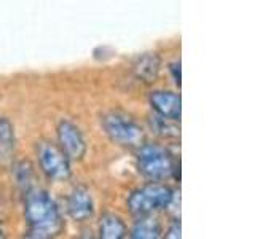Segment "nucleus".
<instances>
[{"label": "nucleus", "mask_w": 255, "mask_h": 239, "mask_svg": "<svg viewBox=\"0 0 255 239\" xmlns=\"http://www.w3.org/2000/svg\"><path fill=\"white\" fill-rule=\"evenodd\" d=\"M24 219L27 223V233L32 238H54L61 235L64 228L58 204L42 188L32 187L26 191Z\"/></svg>", "instance_id": "1"}, {"label": "nucleus", "mask_w": 255, "mask_h": 239, "mask_svg": "<svg viewBox=\"0 0 255 239\" xmlns=\"http://www.w3.org/2000/svg\"><path fill=\"white\" fill-rule=\"evenodd\" d=\"M107 137L125 148H139L145 140V132L135 120L122 110H110L101 118Z\"/></svg>", "instance_id": "2"}, {"label": "nucleus", "mask_w": 255, "mask_h": 239, "mask_svg": "<svg viewBox=\"0 0 255 239\" xmlns=\"http://www.w3.org/2000/svg\"><path fill=\"white\" fill-rule=\"evenodd\" d=\"M174 191L159 182H151L134 190L128 198V209L135 219L151 215L158 211H166L174 201Z\"/></svg>", "instance_id": "3"}, {"label": "nucleus", "mask_w": 255, "mask_h": 239, "mask_svg": "<svg viewBox=\"0 0 255 239\" xmlns=\"http://www.w3.org/2000/svg\"><path fill=\"white\" fill-rule=\"evenodd\" d=\"M139 172L150 182H163L175 172V161L164 147L156 143H142L135 156Z\"/></svg>", "instance_id": "4"}, {"label": "nucleus", "mask_w": 255, "mask_h": 239, "mask_svg": "<svg viewBox=\"0 0 255 239\" xmlns=\"http://www.w3.org/2000/svg\"><path fill=\"white\" fill-rule=\"evenodd\" d=\"M37 161L42 172L50 180L66 182L70 179V159L56 143L50 140H40L37 143Z\"/></svg>", "instance_id": "5"}, {"label": "nucleus", "mask_w": 255, "mask_h": 239, "mask_svg": "<svg viewBox=\"0 0 255 239\" xmlns=\"http://www.w3.org/2000/svg\"><path fill=\"white\" fill-rule=\"evenodd\" d=\"M56 132H58L59 147L67 155L69 159L78 161V159H82L85 156L86 140L83 132L80 131V127L77 124L69 121V120H61L58 127H56Z\"/></svg>", "instance_id": "6"}, {"label": "nucleus", "mask_w": 255, "mask_h": 239, "mask_svg": "<svg viewBox=\"0 0 255 239\" xmlns=\"http://www.w3.org/2000/svg\"><path fill=\"white\" fill-rule=\"evenodd\" d=\"M148 99H150V106L156 115L172 120V121H180V114H182L180 94L166 90H156L150 93Z\"/></svg>", "instance_id": "7"}, {"label": "nucleus", "mask_w": 255, "mask_h": 239, "mask_svg": "<svg viewBox=\"0 0 255 239\" xmlns=\"http://www.w3.org/2000/svg\"><path fill=\"white\" fill-rule=\"evenodd\" d=\"M67 212L75 222H86L94 215V201L91 191L78 185L70 191L67 198Z\"/></svg>", "instance_id": "8"}, {"label": "nucleus", "mask_w": 255, "mask_h": 239, "mask_svg": "<svg viewBox=\"0 0 255 239\" xmlns=\"http://www.w3.org/2000/svg\"><path fill=\"white\" fill-rule=\"evenodd\" d=\"M159 67H161V61H159V56L156 53H145L139 56L134 62L135 77L145 83L156 82L159 75Z\"/></svg>", "instance_id": "9"}, {"label": "nucleus", "mask_w": 255, "mask_h": 239, "mask_svg": "<svg viewBox=\"0 0 255 239\" xmlns=\"http://www.w3.org/2000/svg\"><path fill=\"white\" fill-rule=\"evenodd\" d=\"M16 150L14 127L8 118H0V164H10Z\"/></svg>", "instance_id": "10"}, {"label": "nucleus", "mask_w": 255, "mask_h": 239, "mask_svg": "<svg viewBox=\"0 0 255 239\" xmlns=\"http://www.w3.org/2000/svg\"><path fill=\"white\" fill-rule=\"evenodd\" d=\"M161 223L153 217V214L139 217L131 230V236L135 239H158L161 238Z\"/></svg>", "instance_id": "11"}, {"label": "nucleus", "mask_w": 255, "mask_h": 239, "mask_svg": "<svg viewBox=\"0 0 255 239\" xmlns=\"http://www.w3.org/2000/svg\"><path fill=\"white\" fill-rule=\"evenodd\" d=\"M99 236L104 239H122L126 236V225L117 214H104L99 220Z\"/></svg>", "instance_id": "12"}, {"label": "nucleus", "mask_w": 255, "mask_h": 239, "mask_svg": "<svg viewBox=\"0 0 255 239\" xmlns=\"http://www.w3.org/2000/svg\"><path fill=\"white\" fill-rule=\"evenodd\" d=\"M151 127L153 131L163 137H175V135L180 134V129L177 126V121H172V120L163 118L155 114V118L151 120Z\"/></svg>", "instance_id": "13"}, {"label": "nucleus", "mask_w": 255, "mask_h": 239, "mask_svg": "<svg viewBox=\"0 0 255 239\" xmlns=\"http://www.w3.org/2000/svg\"><path fill=\"white\" fill-rule=\"evenodd\" d=\"M13 171H14L16 183H18L22 190H26V191L30 190L32 180H34V171H32V166L27 161H19L18 164H14Z\"/></svg>", "instance_id": "14"}, {"label": "nucleus", "mask_w": 255, "mask_h": 239, "mask_svg": "<svg viewBox=\"0 0 255 239\" xmlns=\"http://www.w3.org/2000/svg\"><path fill=\"white\" fill-rule=\"evenodd\" d=\"M180 222L179 220H174L172 225L167 228L166 231V238H180Z\"/></svg>", "instance_id": "15"}, {"label": "nucleus", "mask_w": 255, "mask_h": 239, "mask_svg": "<svg viewBox=\"0 0 255 239\" xmlns=\"http://www.w3.org/2000/svg\"><path fill=\"white\" fill-rule=\"evenodd\" d=\"M171 72H172V75H174L175 85H180V62L171 64Z\"/></svg>", "instance_id": "16"}, {"label": "nucleus", "mask_w": 255, "mask_h": 239, "mask_svg": "<svg viewBox=\"0 0 255 239\" xmlns=\"http://www.w3.org/2000/svg\"><path fill=\"white\" fill-rule=\"evenodd\" d=\"M0 238H3V230H2V227H0Z\"/></svg>", "instance_id": "17"}]
</instances>
